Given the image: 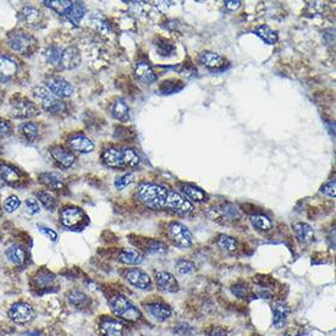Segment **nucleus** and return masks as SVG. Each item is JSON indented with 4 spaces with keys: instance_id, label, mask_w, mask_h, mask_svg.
Wrapping results in <instances>:
<instances>
[{
    "instance_id": "nucleus-21",
    "label": "nucleus",
    "mask_w": 336,
    "mask_h": 336,
    "mask_svg": "<svg viewBox=\"0 0 336 336\" xmlns=\"http://www.w3.org/2000/svg\"><path fill=\"white\" fill-rule=\"evenodd\" d=\"M21 21L29 27H34L39 24L42 20V12L33 6H24L20 13Z\"/></svg>"
},
{
    "instance_id": "nucleus-24",
    "label": "nucleus",
    "mask_w": 336,
    "mask_h": 336,
    "mask_svg": "<svg viewBox=\"0 0 336 336\" xmlns=\"http://www.w3.org/2000/svg\"><path fill=\"white\" fill-rule=\"evenodd\" d=\"M180 190L185 193L186 197L190 198L191 201L197 202V203H202V202H206L208 196L204 192L203 190H201L199 187L190 185V184H181L180 185Z\"/></svg>"
},
{
    "instance_id": "nucleus-41",
    "label": "nucleus",
    "mask_w": 336,
    "mask_h": 336,
    "mask_svg": "<svg viewBox=\"0 0 336 336\" xmlns=\"http://www.w3.org/2000/svg\"><path fill=\"white\" fill-rule=\"evenodd\" d=\"M37 197L39 199L40 203H42L48 210L55 209L56 206L55 198H54L49 192H46V191H39V192H37Z\"/></svg>"
},
{
    "instance_id": "nucleus-3",
    "label": "nucleus",
    "mask_w": 336,
    "mask_h": 336,
    "mask_svg": "<svg viewBox=\"0 0 336 336\" xmlns=\"http://www.w3.org/2000/svg\"><path fill=\"white\" fill-rule=\"evenodd\" d=\"M33 93L35 98L39 99L40 103H42L43 109L48 111V113L58 114L60 111L64 110V103L59 98H56L49 89H46L45 87H37V88H34Z\"/></svg>"
},
{
    "instance_id": "nucleus-48",
    "label": "nucleus",
    "mask_w": 336,
    "mask_h": 336,
    "mask_svg": "<svg viewBox=\"0 0 336 336\" xmlns=\"http://www.w3.org/2000/svg\"><path fill=\"white\" fill-rule=\"evenodd\" d=\"M193 332H195V330H193L190 325H187L185 323L179 324L177 327H175V329H174L175 334H177L179 336H192Z\"/></svg>"
},
{
    "instance_id": "nucleus-18",
    "label": "nucleus",
    "mask_w": 336,
    "mask_h": 336,
    "mask_svg": "<svg viewBox=\"0 0 336 336\" xmlns=\"http://www.w3.org/2000/svg\"><path fill=\"white\" fill-rule=\"evenodd\" d=\"M50 154L56 164H59L61 168H71L73 165V163H75V155H73V153L62 148V147H54V148H51Z\"/></svg>"
},
{
    "instance_id": "nucleus-31",
    "label": "nucleus",
    "mask_w": 336,
    "mask_h": 336,
    "mask_svg": "<svg viewBox=\"0 0 336 336\" xmlns=\"http://www.w3.org/2000/svg\"><path fill=\"white\" fill-rule=\"evenodd\" d=\"M88 23L93 29H95L97 32H99L100 34L110 33V26H109L108 21H106L102 15H98V13H93L91 17H89Z\"/></svg>"
},
{
    "instance_id": "nucleus-40",
    "label": "nucleus",
    "mask_w": 336,
    "mask_h": 336,
    "mask_svg": "<svg viewBox=\"0 0 336 336\" xmlns=\"http://www.w3.org/2000/svg\"><path fill=\"white\" fill-rule=\"evenodd\" d=\"M217 244L221 250L229 251V252H232V251H235L237 248V241L234 237L229 236V235H220Z\"/></svg>"
},
{
    "instance_id": "nucleus-49",
    "label": "nucleus",
    "mask_w": 336,
    "mask_h": 336,
    "mask_svg": "<svg viewBox=\"0 0 336 336\" xmlns=\"http://www.w3.org/2000/svg\"><path fill=\"white\" fill-rule=\"evenodd\" d=\"M336 186H335V180H330L329 182H327V184L322 186V192L325 193L327 196H329V197H333L335 198L336 197V191H335Z\"/></svg>"
},
{
    "instance_id": "nucleus-29",
    "label": "nucleus",
    "mask_w": 336,
    "mask_h": 336,
    "mask_svg": "<svg viewBox=\"0 0 336 336\" xmlns=\"http://www.w3.org/2000/svg\"><path fill=\"white\" fill-rule=\"evenodd\" d=\"M113 116L122 122H127L130 120V108L127 103L122 98H119L113 105Z\"/></svg>"
},
{
    "instance_id": "nucleus-50",
    "label": "nucleus",
    "mask_w": 336,
    "mask_h": 336,
    "mask_svg": "<svg viewBox=\"0 0 336 336\" xmlns=\"http://www.w3.org/2000/svg\"><path fill=\"white\" fill-rule=\"evenodd\" d=\"M26 208L28 210L29 214H37L40 212V206L37 199L27 198L26 199Z\"/></svg>"
},
{
    "instance_id": "nucleus-45",
    "label": "nucleus",
    "mask_w": 336,
    "mask_h": 336,
    "mask_svg": "<svg viewBox=\"0 0 336 336\" xmlns=\"http://www.w3.org/2000/svg\"><path fill=\"white\" fill-rule=\"evenodd\" d=\"M135 181V174L132 173H128V174H125L122 175V176L117 177L115 180V187L117 190H124L125 187H127L128 185H131L132 182Z\"/></svg>"
},
{
    "instance_id": "nucleus-17",
    "label": "nucleus",
    "mask_w": 336,
    "mask_h": 336,
    "mask_svg": "<svg viewBox=\"0 0 336 336\" xmlns=\"http://www.w3.org/2000/svg\"><path fill=\"white\" fill-rule=\"evenodd\" d=\"M290 314V307L283 301H277L273 305V324L275 328H283Z\"/></svg>"
},
{
    "instance_id": "nucleus-36",
    "label": "nucleus",
    "mask_w": 336,
    "mask_h": 336,
    "mask_svg": "<svg viewBox=\"0 0 336 336\" xmlns=\"http://www.w3.org/2000/svg\"><path fill=\"white\" fill-rule=\"evenodd\" d=\"M20 130L22 136L27 139V141H34V139L38 137V135H39L38 126L33 124V122H24V124L21 125Z\"/></svg>"
},
{
    "instance_id": "nucleus-27",
    "label": "nucleus",
    "mask_w": 336,
    "mask_h": 336,
    "mask_svg": "<svg viewBox=\"0 0 336 336\" xmlns=\"http://www.w3.org/2000/svg\"><path fill=\"white\" fill-rule=\"evenodd\" d=\"M294 231L296 234L297 239L300 241L303 242V244H310V242L313 241L314 239V231L312 229V226L308 225L306 223H296L294 224Z\"/></svg>"
},
{
    "instance_id": "nucleus-2",
    "label": "nucleus",
    "mask_w": 336,
    "mask_h": 336,
    "mask_svg": "<svg viewBox=\"0 0 336 336\" xmlns=\"http://www.w3.org/2000/svg\"><path fill=\"white\" fill-rule=\"evenodd\" d=\"M109 305H110V308L114 314L120 317V318L125 319V321L136 322L141 318V312L138 311V308L124 295L113 296L109 300Z\"/></svg>"
},
{
    "instance_id": "nucleus-33",
    "label": "nucleus",
    "mask_w": 336,
    "mask_h": 336,
    "mask_svg": "<svg viewBox=\"0 0 336 336\" xmlns=\"http://www.w3.org/2000/svg\"><path fill=\"white\" fill-rule=\"evenodd\" d=\"M86 13V6L82 2H72V6L66 13V18L73 24H78Z\"/></svg>"
},
{
    "instance_id": "nucleus-46",
    "label": "nucleus",
    "mask_w": 336,
    "mask_h": 336,
    "mask_svg": "<svg viewBox=\"0 0 336 336\" xmlns=\"http://www.w3.org/2000/svg\"><path fill=\"white\" fill-rule=\"evenodd\" d=\"M177 84H182L180 83V81H164L160 86L159 91L164 93V94H169V93H174L182 89L184 87H177Z\"/></svg>"
},
{
    "instance_id": "nucleus-58",
    "label": "nucleus",
    "mask_w": 336,
    "mask_h": 336,
    "mask_svg": "<svg viewBox=\"0 0 336 336\" xmlns=\"http://www.w3.org/2000/svg\"><path fill=\"white\" fill-rule=\"evenodd\" d=\"M24 336H42L38 332H29V333H26Z\"/></svg>"
},
{
    "instance_id": "nucleus-20",
    "label": "nucleus",
    "mask_w": 336,
    "mask_h": 336,
    "mask_svg": "<svg viewBox=\"0 0 336 336\" xmlns=\"http://www.w3.org/2000/svg\"><path fill=\"white\" fill-rule=\"evenodd\" d=\"M119 259L121 263L127 266H138L144 261V256L135 248H124L120 253Z\"/></svg>"
},
{
    "instance_id": "nucleus-23",
    "label": "nucleus",
    "mask_w": 336,
    "mask_h": 336,
    "mask_svg": "<svg viewBox=\"0 0 336 336\" xmlns=\"http://www.w3.org/2000/svg\"><path fill=\"white\" fill-rule=\"evenodd\" d=\"M100 335L102 336H122L124 325L114 319H108L100 324Z\"/></svg>"
},
{
    "instance_id": "nucleus-12",
    "label": "nucleus",
    "mask_w": 336,
    "mask_h": 336,
    "mask_svg": "<svg viewBox=\"0 0 336 336\" xmlns=\"http://www.w3.org/2000/svg\"><path fill=\"white\" fill-rule=\"evenodd\" d=\"M81 64V53L76 46H69L64 49L60 59V66L62 69L72 70Z\"/></svg>"
},
{
    "instance_id": "nucleus-53",
    "label": "nucleus",
    "mask_w": 336,
    "mask_h": 336,
    "mask_svg": "<svg viewBox=\"0 0 336 336\" xmlns=\"http://www.w3.org/2000/svg\"><path fill=\"white\" fill-rule=\"evenodd\" d=\"M11 132V125L6 120L0 117V136H6Z\"/></svg>"
},
{
    "instance_id": "nucleus-19",
    "label": "nucleus",
    "mask_w": 336,
    "mask_h": 336,
    "mask_svg": "<svg viewBox=\"0 0 336 336\" xmlns=\"http://www.w3.org/2000/svg\"><path fill=\"white\" fill-rule=\"evenodd\" d=\"M17 71L16 62L5 55H0V82H9Z\"/></svg>"
},
{
    "instance_id": "nucleus-5",
    "label": "nucleus",
    "mask_w": 336,
    "mask_h": 336,
    "mask_svg": "<svg viewBox=\"0 0 336 336\" xmlns=\"http://www.w3.org/2000/svg\"><path fill=\"white\" fill-rule=\"evenodd\" d=\"M169 236L175 246L181 248L190 247L193 241V236L188 228L180 223H173L169 226Z\"/></svg>"
},
{
    "instance_id": "nucleus-56",
    "label": "nucleus",
    "mask_w": 336,
    "mask_h": 336,
    "mask_svg": "<svg viewBox=\"0 0 336 336\" xmlns=\"http://www.w3.org/2000/svg\"><path fill=\"white\" fill-rule=\"evenodd\" d=\"M224 4H225L226 9L234 11V10H236L237 7H240V5H241V1H225Z\"/></svg>"
},
{
    "instance_id": "nucleus-43",
    "label": "nucleus",
    "mask_w": 336,
    "mask_h": 336,
    "mask_svg": "<svg viewBox=\"0 0 336 336\" xmlns=\"http://www.w3.org/2000/svg\"><path fill=\"white\" fill-rule=\"evenodd\" d=\"M175 267H176L177 272L182 275L192 274V273L196 270L195 263H192V262L190 261H186V259H180V261H177Z\"/></svg>"
},
{
    "instance_id": "nucleus-39",
    "label": "nucleus",
    "mask_w": 336,
    "mask_h": 336,
    "mask_svg": "<svg viewBox=\"0 0 336 336\" xmlns=\"http://www.w3.org/2000/svg\"><path fill=\"white\" fill-rule=\"evenodd\" d=\"M61 53L62 50L56 45H50L46 48L44 55L46 61L51 65H59L60 64V59H61Z\"/></svg>"
},
{
    "instance_id": "nucleus-47",
    "label": "nucleus",
    "mask_w": 336,
    "mask_h": 336,
    "mask_svg": "<svg viewBox=\"0 0 336 336\" xmlns=\"http://www.w3.org/2000/svg\"><path fill=\"white\" fill-rule=\"evenodd\" d=\"M18 207H20V199L16 197V196H10V197L5 201L4 208L7 213L15 212Z\"/></svg>"
},
{
    "instance_id": "nucleus-59",
    "label": "nucleus",
    "mask_w": 336,
    "mask_h": 336,
    "mask_svg": "<svg viewBox=\"0 0 336 336\" xmlns=\"http://www.w3.org/2000/svg\"><path fill=\"white\" fill-rule=\"evenodd\" d=\"M0 217H1V208H0Z\"/></svg>"
},
{
    "instance_id": "nucleus-37",
    "label": "nucleus",
    "mask_w": 336,
    "mask_h": 336,
    "mask_svg": "<svg viewBox=\"0 0 336 336\" xmlns=\"http://www.w3.org/2000/svg\"><path fill=\"white\" fill-rule=\"evenodd\" d=\"M0 176L6 182H16L20 180V175L17 174V171L10 165H6V164L0 165Z\"/></svg>"
},
{
    "instance_id": "nucleus-7",
    "label": "nucleus",
    "mask_w": 336,
    "mask_h": 336,
    "mask_svg": "<svg viewBox=\"0 0 336 336\" xmlns=\"http://www.w3.org/2000/svg\"><path fill=\"white\" fill-rule=\"evenodd\" d=\"M35 40L33 37L26 34L24 32H13L12 34H10L9 37V45L10 48L13 49L15 51L18 53H29L33 49Z\"/></svg>"
},
{
    "instance_id": "nucleus-60",
    "label": "nucleus",
    "mask_w": 336,
    "mask_h": 336,
    "mask_svg": "<svg viewBox=\"0 0 336 336\" xmlns=\"http://www.w3.org/2000/svg\"><path fill=\"white\" fill-rule=\"evenodd\" d=\"M0 240H1V235H0Z\"/></svg>"
},
{
    "instance_id": "nucleus-38",
    "label": "nucleus",
    "mask_w": 336,
    "mask_h": 336,
    "mask_svg": "<svg viewBox=\"0 0 336 336\" xmlns=\"http://www.w3.org/2000/svg\"><path fill=\"white\" fill-rule=\"evenodd\" d=\"M122 162H124L125 166L128 168H135L139 164V157L133 149L125 148L122 149Z\"/></svg>"
},
{
    "instance_id": "nucleus-28",
    "label": "nucleus",
    "mask_w": 336,
    "mask_h": 336,
    "mask_svg": "<svg viewBox=\"0 0 336 336\" xmlns=\"http://www.w3.org/2000/svg\"><path fill=\"white\" fill-rule=\"evenodd\" d=\"M5 255H6V258L9 259L11 263L16 264V266H22L27 259L26 250L18 245L10 246V247L6 250V252H5Z\"/></svg>"
},
{
    "instance_id": "nucleus-16",
    "label": "nucleus",
    "mask_w": 336,
    "mask_h": 336,
    "mask_svg": "<svg viewBox=\"0 0 336 336\" xmlns=\"http://www.w3.org/2000/svg\"><path fill=\"white\" fill-rule=\"evenodd\" d=\"M155 281L159 286L160 290L166 292H177L179 291V283L175 279L173 274L168 272H158L155 274Z\"/></svg>"
},
{
    "instance_id": "nucleus-26",
    "label": "nucleus",
    "mask_w": 336,
    "mask_h": 336,
    "mask_svg": "<svg viewBox=\"0 0 336 336\" xmlns=\"http://www.w3.org/2000/svg\"><path fill=\"white\" fill-rule=\"evenodd\" d=\"M147 311L158 322H164L171 317V308L162 303H152L147 306Z\"/></svg>"
},
{
    "instance_id": "nucleus-54",
    "label": "nucleus",
    "mask_w": 336,
    "mask_h": 336,
    "mask_svg": "<svg viewBox=\"0 0 336 336\" xmlns=\"http://www.w3.org/2000/svg\"><path fill=\"white\" fill-rule=\"evenodd\" d=\"M54 280V278L51 277V275H49L48 273H45V274H40V278L38 277L37 279V283L38 285H49V284L51 283V281Z\"/></svg>"
},
{
    "instance_id": "nucleus-42",
    "label": "nucleus",
    "mask_w": 336,
    "mask_h": 336,
    "mask_svg": "<svg viewBox=\"0 0 336 336\" xmlns=\"http://www.w3.org/2000/svg\"><path fill=\"white\" fill-rule=\"evenodd\" d=\"M69 302L75 307H82L88 303V297L81 291H72L69 294Z\"/></svg>"
},
{
    "instance_id": "nucleus-4",
    "label": "nucleus",
    "mask_w": 336,
    "mask_h": 336,
    "mask_svg": "<svg viewBox=\"0 0 336 336\" xmlns=\"http://www.w3.org/2000/svg\"><path fill=\"white\" fill-rule=\"evenodd\" d=\"M166 209H170L171 212L176 213L180 215H187L190 213L193 212L195 207L191 203L190 201L182 197L180 193H177L176 191L169 190L168 191V197H166Z\"/></svg>"
},
{
    "instance_id": "nucleus-25",
    "label": "nucleus",
    "mask_w": 336,
    "mask_h": 336,
    "mask_svg": "<svg viewBox=\"0 0 336 336\" xmlns=\"http://www.w3.org/2000/svg\"><path fill=\"white\" fill-rule=\"evenodd\" d=\"M102 159L106 165L110 168H120L124 166V162H122V152L116 148H108L103 152Z\"/></svg>"
},
{
    "instance_id": "nucleus-15",
    "label": "nucleus",
    "mask_w": 336,
    "mask_h": 336,
    "mask_svg": "<svg viewBox=\"0 0 336 336\" xmlns=\"http://www.w3.org/2000/svg\"><path fill=\"white\" fill-rule=\"evenodd\" d=\"M198 60L201 64H203L204 66L209 67V69H221V67L225 66L226 59L224 56H221L220 54L214 53V51H202L199 54Z\"/></svg>"
},
{
    "instance_id": "nucleus-14",
    "label": "nucleus",
    "mask_w": 336,
    "mask_h": 336,
    "mask_svg": "<svg viewBox=\"0 0 336 336\" xmlns=\"http://www.w3.org/2000/svg\"><path fill=\"white\" fill-rule=\"evenodd\" d=\"M12 114L18 119H29L37 114V108L33 103L28 102L26 99H20L13 103Z\"/></svg>"
},
{
    "instance_id": "nucleus-32",
    "label": "nucleus",
    "mask_w": 336,
    "mask_h": 336,
    "mask_svg": "<svg viewBox=\"0 0 336 336\" xmlns=\"http://www.w3.org/2000/svg\"><path fill=\"white\" fill-rule=\"evenodd\" d=\"M255 33L258 35L259 38H261L263 42H266L267 44H270V45H274L275 43H278V33L275 31H273L272 28H270L269 26H267V24H262V26H259L258 28L256 29Z\"/></svg>"
},
{
    "instance_id": "nucleus-6",
    "label": "nucleus",
    "mask_w": 336,
    "mask_h": 336,
    "mask_svg": "<svg viewBox=\"0 0 336 336\" xmlns=\"http://www.w3.org/2000/svg\"><path fill=\"white\" fill-rule=\"evenodd\" d=\"M9 317L16 324H27L33 319L34 310L26 302L13 303L9 310Z\"/></svg>"
},
{
    "instance_id": "nucleus-52",
    "label": "nucleus",
    "mask_w": 336,
    "mask_h": 336,
    "mask_svg": "<svg viewBox=\"0 0 336 336\" xmlns=\"http://www.w3.org/2000/svg\"><path fill=\"white\" fill-rule=\"evenodd\" d=\"M38 229H39V231L44 235L46 239L50 240V241L55 242L56 240H58V234H56L54 230H51V229L44 228V226H38Z\"/></svg>"
},
{
    "instance_id": "nucleus-55",
    "label": "nucleus",
    "mask_w": 336,
    "mask_h": 336,
    "mask_svg": "<svg viewBox=\"0 0 336 336\" xmlns=\"http://www.w3.org/2000/svg\"><path fill=\"white\" fill-rule=\"evenodd\" d=\"M232 294L236 295L237 297H245L247 295V289L244 286H236V288H232Z\"/></svg>"
},
{
    "instance_id": "nucleus-8",
    "label": "nucleus",
    "mask_w": 336,
    "mask_h": 336,
    "mask_svg": "<svg viewBox=\"0 0 336 336\" xmlns=\"http://www.w3.org/2000/svg\"><path fill=\"white\" fill-rule=\"evenodd\" d=\"M48 89L56 98H67L73 93V86L61 77H49L45 81Z\"/></svg>"
},
{
    "instance_id": "nucleus-30",
    "label": "nucleus",
    "mask_w": 336,
    "mask_h": 336,
    "mask_svg": "<svg viewBox=\"0 0 336 336\" xmlns=\"http://www.w3.org/2000/svg\"><path fill=\"white\" fill-rule=\"evenodd\" d=\"M39 180L46 187L51 190H60L64 186V180L56 173H43L39 175Z\"/></svg>"
},
{
    "instance_id": "nucleus-34",
    "label": "nucleus",
    "mask_w": 336,
    "mask_h": 336,
    "mask_svg": "<svg viewBox=\"0 0 336 336\" xmlns=\"http://www.w3.org/2000/svg\"><path fill=\"white\" fill-rule=\"evenodd\" d=\"M73 1H67V0H50V1H44V4L50 9H53L54 11H56L60 15H66L69 12V10L72 6Z\"/></svg>"
},
{
    "instance_id": "nucleus-22",
    "label": "nucleus",
    "mask_w": 336,
    "mask_h": 336,
    "mask_svg": "<svg viewBox=\"0 0 336 336\" xmlns=\"http://www.w3.org/2000/svg\"><path fill=\"white\" fill-rule=\"evenodd\" d=\"M69 146L78 153H91L94 149L93 142L86 136H75L69 141Z\"/></svg>"
},
{
    "instance_id": "nucleus-10",
    "label": "nucleus",
    "mask_w": 336,
    "mask_h": 336,
    "mask_svg": "<svg viewBox=\"0 0 336 336\" xmlns=\"http://www.w3.org/2000/svg\"><path fill=\"white\" fill-rule=\"evenodd\" d=\"M62 225L66 228H76L83 221L84 213L81 208L77 207H66L60 213Z\"/></svg>"
},
{
    "instance_id": "nucleus-1",
    "label": "nucleus",
    "mask_w": 336,
    "mask_h": 336,
    "mask_svg": "<svg viewBox=\"0 0 336 336\" xmlns=\"http://www.w3.org/2000/svg\"><path fill=\"white\" fill-rule=\"evenodd\" d=\"M168 191V188L164 186L144 182L137 187L136 196H137L138 201L148 208L153 210H162L165 209Z\"/></svg>"
},
{
    "instance_id": "nucleus-51",
    "label": "nucleus",
    "mask_w": 336,
    "mask_h": 336,
    "mask_svg": "<svg viewBox=\"0 0 336 336\" xmlns=\"http://www.w3.org/2000/svg\"><path fill=\"white\" fill-rule=\"evenodd\" d=\"M149 251H151L152 253H157V255H159V253H164L166 252V246L163 244V242H159V241H153L151 246H149L148 248Z\"/></svg>"
},
{
    "instance_id": "nucleus-35",
    "label": "nucleus",
    "mask_w": 336,
    "mask_h": 336,
    "mask_svg": "<svg viewBox=\"0 0 336 336\" xmlns=\"http://www.w3.org/2000/svg\"><path fill=\"white\" fill-rule=\"evenodd\" d=\"M251 224L259 231H269L272 229L273 223L269 218L266 217V215H253L251 217Z\"/></svg>"
},
{
    "instance_id": "nucleus-11",
    "label": "nucleus",
    "mask_w": 336,
    "mask_h": 336,
    "mask_svg": "<svg viewBox=\"0 0 336 336\" xmlns=\"http://www.w3.org/2000/svg\"><path fill=\"white\" fill-rule=\"evenodd\" d=\"M135 77L137 78L139 82L146 84H151L153 82L157 81V73L152 69L151 64L146 60H141L135 65Z\"/></svg>"
},
{
    "instance_id": "nucleus-13",
    "label": "nucleus",
    "mask_w": 336,
    "mask_h": 336,
    "mask_svg": "<svg viewBox=\"0 0 336 336\" xmlns=\"http://www.w3.org/2000/svg\"><path fill=\"white\" fill-rule=\"evenodd\" d=\"M126 279L128 283L139 290H148L152 286V280L147 273L141 269H132L126 274Z\"/></svg>"
},
{
    "instance_id": "nucleus-44",
    "label": "nucleus",
    "mask_w": 336,
    "mask_h": 336,
    "mask_svg": "<svg viewBox=\"0 0 336 336\" xmlns=\"http://www.w3.org/2000/svg\"><path fill=\"white\" fill-rule=\"evenodd\" d=\"M157 49L160 55L169 56L175 51V45L171 42L165 39H160V42L157 43Z\"/></svg>"
},
{
    "instance_id": "nucleus-57",
    "label": "nucleus",
    "mask_w": 336,
    "mask_h": 336,
    "mask_svg": "<svg viewBox=\"0 0 336 336\" xmlns=\"http://www.w3.org/2000/svg\"><path fill=\"white\" fill-rule=\"evenodd\" d=\"M210 336H224L226 335V332H224L221 328H213V332L209 333Z\"/></svg>"
},
{
    "instance_id": "nucleus-9",
    "label": "nucleus",
    "mask_w": 336,
    "mask_h": 336,
    "mask_svg": "<svg viewBox=\"0 0 336 336\" xmlns=\"http://www.w3.org/2000/svg\"><path fill=\"white\" fill-rule=\"evenodd\" d=\"M209 213H214V215H210V218L217 221H219V219H223L224 221H234L241 218V212L236 206L231 203L221 204L218 208L210 209Z\"/></svg>"
}]
</instances>
